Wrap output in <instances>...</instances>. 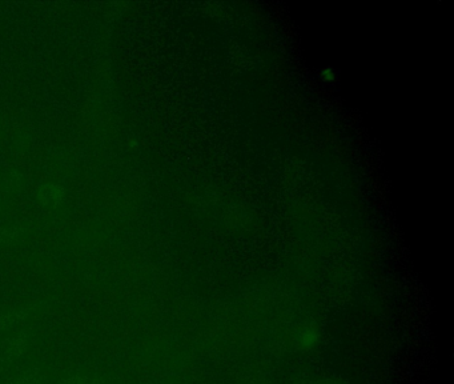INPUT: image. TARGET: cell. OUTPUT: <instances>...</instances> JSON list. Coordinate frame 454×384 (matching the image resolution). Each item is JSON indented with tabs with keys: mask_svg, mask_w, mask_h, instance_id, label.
Masks as SVG:
<instances>
[{
	"mask_svg": "<svg viewBox=\"0 0 454 384\" xmlns=\"http://www.w3.org/2000/svg\"><path fill=\"white\" fill-rule=\"evenodd\" d=\"M42 195V200L46 203H56L60 200V197L63 195V192L59 187L56 186H47V187L43 188V191L40 192Z\"/></svg>",
	"mask_w": 454,
	"mask_h": 384,
	"instance_id": "obj_1",
	"label": "cell"
}]
</instances>
